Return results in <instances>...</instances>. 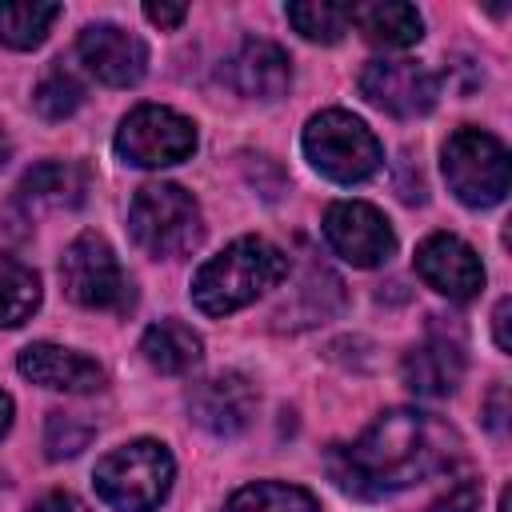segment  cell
<instances>
[{
	"label": "cell",
	"mask_w": 512,
	"mask_h": 512,
	"mask_svg": "<svg viewBox=\"0 0 512 512\" xmlns=\"http://www.w3.org/2000/svg\"><path fill=\"white\" fill-rule=\"evenodd\" d=\"M452 432L424 412H384L356 444L332 456V472L340 488L356 496H380L392 488H408L432 476L448 460Z\"/></svg>",
	"instance_id": "6da1fadb"
},
{
	"label": "cell",
	"mask_w": 512,
	"mask_h": 512,
	"mask_svg": "<svg viewBox=\"0 0 512 512\" xmlns=\"http://www.w3.org/2000/svg\"><path fill=\"white\" fill-rule=\"evenodd\" d=\"M284 276H288V256L276 244H268L264 236H240L220 256L200 264L192 280V300L208 316H228L252 304L256 296H264L268 288H276Z\"/></svg>",
	"instance_id": "7a4b0ae2"
},
{
	"label": "cell",
	"mask_w": 512,
	"mask_h": 512,
	"mask_svg": "<svg viewBox=\"0 0 512 512\" xmlns=\"http://www.w3.org/2000/svg\"><path fill=\"white\" fill-rule=\"evenodd\" d=\"M128 228L136 244L156 260L188 256L204 236L200 204L180 184H144L128 208Z\"/></svg>",
	"instance_id": "3957f363"
},
{
	"label": "cell",
	"mask_w": 512,
	"mask_h": 512,
	"mask_svg": "<svg viewBox=\"0 0 512 512\" xmlns=\"http://www.w3.org/2000/svg\"><path fill=\"white\" fill-rule=\"evenodd\" d=\"M92 484L116 512H152L172 488V456L156 440H132L96 464Z\"/></svg>",
	"instance_id": "277c9868"
},
{
	"label": "cell",
	"mask_w": 512,
	"mask_h": 512,
	"mask_svg": "<svg viewBox=\"0 0 512 512\" xmlns=\"http://www.w3.org/2000/svg\"><path fill=\"white\" fill-rule=\"evenodd\" d=\"M304 156L312 160V168H320L328 180H340V184L368 180L384 160L380 140L368 132V124L344 108H328L308 120Z\"/></svg>",
	"instance_id": "5b68a950"
},
{
	"label": "cell",
	"mask_w": 512,
	"mask_h": 512,
	"mask_svg": "<svg viewBox=\"0 0 512 512\" xmlns=\"http://www.w3.org/2000/svg\"><path fill=\"white\" fill-rule=\"evenodd\" d=\"M444 180L448 188L472 204V208H492L504 200L508 192V152L504 144L492 136V132H480V128H456L448 140H444Z\"/></svg>",
	"instance_id": "8992f818"
},
{
	"label": "cell",
	"mask_w": 512,
	"mask_h": 512,
	"mask_svg": "<svg viewBox=\"0 0 512 512\" xmlns=\"http://www.w3.org/2000/svg\"><path fill=\"white\" fill-rule=\"evenodd\" d=\"M196 148V128L172 108L140 104L124 116L116 132V152L136 168H168L188 160Z\"/></svg>",
	"instance_id": "52a82bcc"
},
{
	"label": "cell",
	"mask_w": 512,
	"mask_h": 512,
	"mask_svg": "<svg viewBox=\"0 0 512 512\" xmlns=\"http://www.w3.org/2000/svg\"><path fill=\"white\" fill-rule=\"evenodd\" d=\"M60 280L68 288V296L84 308H104V312H120L132 304V288L108 248L104 236L84 232L68 244L64 260H60Z\"/></svg>",
	"instance_id": "ba28073f"
},
{
	"label": "cell",
	"mask_w": 512,
	"mask_h": 512,
	"mask_svg": "<svg viewBox=\"0 0 512 512\" xmlns=\"http://www.w3.org/2000/svg\"><path fill=\"white\" fill-rule=\"evenodd\" d=\"M360 92L392 116H424L440 96V80L420 60H372L360 72Z\"/></svg>",
	"instance_id": "9c48e42d"
},
{
	"label": "cell",
	"mask_w": 512,
	"mask_h": 512,
	"mask_svg": "<svg viewBox=\"0 0 512 512\" xmlns=\"http://www.w3.org/2000/svg\"><path fill=\"white\" fill-rule=\"evenodd\" d=\"M324 236L328 244L356 268H376L392 256L396 236L380 208L364 200H340L324 212Z\"/></svg>",
	"instance_id": "30bf717a"
},
{
	"label": "cell",
	"mask_w": 512,
	"mask_h": 512,
	"mask_svg": "<svg viewBox=\"0 0 512 512\" xmlns=\"http://www.w3.org/2000/svg\"><path fill=\"white\" fill-rule=\"evenodd\" d=\"M76 48H80L84 68H88L96 80L112 84V88L136 84V80L144 76V68H148V48H144V40H140L136 32L120 28V24H88V28L80 32Z\"/></svg>",
	"instance_id": "8fae6325"
},
{
	"label": "cell",
	"mask_w": 512,
	"mask_h": 512,
	"mask_svg": "<svg viewBox=\"0 0 512 512\" xmlns=\"http://www.w3.org/2000/svg\"><path fill=\"white\" fill-rule=\"evenodd\" d=\"M416 272L428 288H436L448 300H472L484 288L480 256L460 236H448V232H436L416 248Z\"/></svg>",
	"instance_id": "7c38bea8"
},
{
	"label": "cell",
	"mask_w": 512,
	"mask_h": 512,
	"mask_svg": "<svg viewBox=\"0 0 512 512\" xmlns=\"http://www.w3.org/2000/svg\"><path fill=\"white\" fill-rule=\"evenodd\" d=\"M188 408L200 428H208L216 436H236L256 416V388L240 372H220V376L200 380L188 392Z\"/></svg>",
	"instance_id": "4fadbf2b"
},
{
	"label": "cell",
	"mask_w": 512,
	"mask_h": 512,
	"mask_svg": "<svg viewBox=\"0 0 512 512\" xmlns=\"http://www.w3.org/2000/svg\"><path fill=\"white\" fill-rule=\"evenodd\" d=\"M20 372L40 384V388H56V392H96L104 388V368L72 348L60 344H28L20 352Z\"/></svg>",
	"instance_id": "5bb4252c"
},
{
	"label": "cell",
	"mask_w": 512,
	"mask_h": 512,
	"mask_svg": "<svg viewBox=\"0 0 512 512\" xmlns=\"http://www.w3.org/2000/svg\"><path fill=\"white\" fill-rule=\"evenodd\" d=\"M464 376V352H460V340H448V336H428L424 344H416L408 356H404V384L416 392V396H448L456 392Z\"/></svg>",
	"instance_id": "9a60e30c"
},
{
	"label": "cell",
	"mask_w": 512,
	"mask_h": 512,
	"mask_svg": "<svg viewBox=\"0 0 512 512\" xmlns=\"http://www.w3.org/2000/svg\"><path fill=\"white\" fill-rule=\"evenodd\" d=\"M232 84L236 92L244 96H256V100H276L288 92V80H292V64H288V52L272 40H244L240 52L232 56Z\"/></svg>",
	"instance_id": "2e32d148"
},
{
	"label": "cell",
	"mask_w": 512,
	"mask_h": 512,
	"mask_svg": "<svg viewBox=\"0 0 512 512\" xmlns=\"http://www.w3.org/2000/svg\"><path fill=\"white\" fill-rule=\"evenodd\" d=\"M348 24H356L364 32L368 44L380 48H408L424 36V20L412 4L404 0H364V4H348Z\"/></svg>",
	"instance_id": "e0dca14e"
},
{
	"label": "cell",
	"mask_w": 512,
	"mask_h": 512,
	"mask_svg": "<svg viewBox=\"0 0 512 512\" xmlns=\"http://www.w3.org/2000/svg\"><path fill=\"white\" fill-rule=\"evenodd\" d=\"M88 192V176L76 164L64 160H48L36 164L24 180H20V200L28 208H76Z\"/></svg>",
	"instance_id": "ac0fdd59"
},
{
	"label": "cell",
	"mask_w": 512,
	"mask_h": 512,
	"mask_svg": "<svg viewBox=\"0 0 512 512\" xmlns=\"http://www.w3.org/2000/svg\"><path fill=\"white\" fill-rule=\"evenodd\" d=\"M200 336L188 328V324H180V320H160V324H152L148 332H144V340H140V352H144V360L152 364V368H160V372H188V368H196L200 364Z\"/></svg>",
	"instance_id": "d6986e66"
},
{
	"label": "cell",
	"mask_w": 512,
	"mask_h": 512,
	"mask_svg": "<svg viewBox=\"0 0 512 512\" xmlns=\"http://www.w3.org/2000/svg\"><path fill=\"white\" fill-rule=\"evenodd\" d=\"M40 304V276L12 260V256H0V328H16L24 324Z\"/></svg>",
	"instance_id": "ffe728a7"
},
{
	"label": "cell",
	"mask_w": 512,
	"mask_h": 512,
	"mask_svg": "<svg viewBox=\"0 0 512 512\" xmlns=\"http://www.w3.org/2000/svg\"><path fill=\"white\" fill-rule=\"evenodd\" d=\"M56 16H60V4H36V0L0 4V40L8 48H36L48 36Z\"/></svg>",
	"instance_id": "44dd1931"
},
{
	"label": "cell",
	"mask_w": 512,
	"mask_h": 512,
	"mask_svg": "<svg viewBox=\"0 0 512 512\" xmlns=\"http://www.w3.org/2000/svg\"><path fill=\"white\" fill-rule=\"evenodd\" d=\"M224 512H320V508H316L312 492H304L296 484H272V480H264V484L240 488L228 500Z\"/></svg>",
	"instance_id": "7402d4cb"
},
{
	"label": "cell",
	"mask_w": 512,
	"mask_h": 512,
	"mask_svg": "<svg viewBox=\"0 0 512 512\" xmlns=\"http://www.w3.org/2000/svg\"><path fill=\"white\" fill-rule=\"evenodd\" d=\"M288 20L304 40H320V44H336L348 32V4H332V0H300L288 4Z\"/></svg>",
	"instance_id": "603a6c76"
},
{
	"label": "cell",
	"mask_w": 512,
	"mask_h": 512,
	"mask_svg": "<svg viewBox=\"0 0 512 512\" xmlns=\"http://www.w3.org/2000/svg\"><path fill=\"white\" fill-rule=\"evenodd\" d=\"M80 100H84V88H80V80H76L68 68H52V72L36 84V108H40V116H48V120L72 116V112L80 108Z\"/></svg>",
	"instance_id": "cb8c5ba5"
},
{
	"label": "cell",
	"mask_w": 512,
	"mask_h": 512,
	"mask_svg": "<svg viewBox=\"0 0 512 512\" xmlns=\"http://www.w3.org/2000/svg\"><path fill=\"white\" fill-rule=\"evenodd\" d=\"M88 440H92V424L76 420L72 412H52V416H48L44 448H48V456H52V460H60V456H76Z\"/></svg>",
	"instance_id": "d4e9b609"
},
{
	"label": "cell",
	"mask_w": 512,
	"mask_h": 512,
	"mask_svg": "<svg viewBox=\"0 0 512 512\" xmlns=\"http://www.w3.org/2000/svg\"><path fill=\"white\" fill-rule=\"evenodd\" d=\"M476 500H480L476 484H472V480H464V484L448 488V496H440V500L432 504V512H476Z\"/></svg>",
	"instance_id": "484cf974"
},
{
	"label": "cell",
	"mask_w": 512,
	"mask_h": 512,
	"mask_svg": "<svg viewBox=\"0 0 512 512\" xmlns=\"http://www.w3.org/2000/svg\"><path fill=\"white\" fill-rule=\"evenodd\" d=\"M28 512H88L72 492H48V496H40Z\"/></svg>",
	"instance_id": "4316f807"
},
{
	"label": "cell",
	"mask_w": 512,
	"mask_h": 512,
	"mask_svg": "<svg viewBox=\"0 0 512 512\" xmlns=\"http://www.w3.org/2000/svg\"><path fill=\"white\" fill-rule=\"evenodd\" d=\"M144 16L152 24H160V28H176V24H184L188 8L184 4H144Z\"/></svg>",
	"instance_id": "83f0119b"
},
{
	"label": "cell",
	"mask_w": 512,
	"mask_h": 512,
	"mask_svg": "<svg viewBox=\"0 0 512 512\" xmlns=\"http://www.w3.org/2000/svg\"><path fill=\"white\" fill-rule=\"evenodd\" d=\"M508 308H512V304H508V296H504V300L496 304V312H492V328H496V348H500V352H508Z\"/></svg>",
	"instance_id": "f1b7e54d"
},
{
	"label": "cell",
	"mask_w": 512,
	"mask_h": 512,
	"mask_svg": "<svg viewBox=\"0 0 512 512\" xmlns=\"http://www.w3.org/2000/svg\"><path fill=\"white\" fill-rule=\"evenodd\" d=\"M8 424H12V400L0 392V436L8 432Z\"/></svg>",
	"instance_id": "f546056e"
},
{
	"label": "cell",
	"mask_w": 512,
	"mask_h": 512,
	"mask_svg": "<svg viewBox=\"0 0 512 512\" xmlns=\"http://www.w3.org/2000/svg\"><path fill=\"white\" fill-rule=\"evenodd\" d=\"M8 156H12V144H8V136H4V132H0V168H4V164H8Z\"/></svg>",
	"instance_id": "4dcf8cb0"
}]
</instances>
